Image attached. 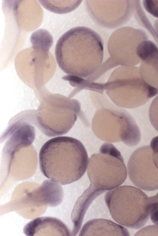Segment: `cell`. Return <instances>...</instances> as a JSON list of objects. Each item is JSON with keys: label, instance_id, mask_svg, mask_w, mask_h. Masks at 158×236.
<instances>
[{"label": "cell", "instance_id": "obj_1", "mask_svg": "<svg viewBox=\"0 0 158 236\" xmlns=\"http://www.w3.org/2000/svg\"><path fill=\"white\" fill-rule=\"evenodd\" d=\"M103 49L102 39L97 32L78 26L69 29L59 39L55 57L65 73L79 78H91L102 65Z\"/></svg>", "mask_w": 158, "mask_h": 236}, {"label": "cell", "instance_id": "obj_2", "mask_svg": "<svg viewBox=\"0 0 158 236\" xmlns=\"http://www.w3.org/2000/svg\"><path fill=\"white\" fill-rule=\"evenodd\" d=\"M86 150L78 140L60 136L47 141L39 154L40 171L47 178L62 185L76 181L87 169Z\"/></svg>", "mask_w": 158, "mask_h": 236}, {"label": "cell", "instance_id": "obj_3", "mask_svg": "<svg viewBox=\"0 0 158 236\" xmlns=\"http://www.w3.org/2000/svg\"><path fill=\"white\" fill-rule=\"evenodd\" d=\"M99 151L89 159L87 170L90 184L85 190L96 198L120 186L127 176L123 157L113 144L104 143Z\"/></svg>", "mask_w": 158, "mask_h": 236}, {"label": "cell", "instance_id": "obj_4", "mask_svg": "<svg viewBox=\"0 0 158 236\" xmlns=\"http://www.w3.org/2000/svg\"><path fill=\"white\" fill-rule=\"evenodd\" d=\"M118 106L134 108L146 103L158 94V89L148 84L135 66H121L112 73L108 81L100 85Z\"/></svg>", "mask_w": 158, "mask_h": 236}, {"label": "cell", "instance_id": "obj_5", "mask_svg": "<svg viewBox=\"0 0 158 236\" xmlns=\"http://www.w3.org/2000/svg\"><path fill=\"white\" fill-rule=\"evenodd\" d=\"M104 200L112 218L122 226L139 229L149 218V197L137 188L119 186L106 192Z\"/></svg>", "mask_w": 158, "mask_h": 236}, {"label": "cell", "instance_id": "obj_6", "mask_svg": "<svg viewBox=\"0 0 158 236\" xmlns=\"http://www.w3.org/2000/svg\"><path fill=\"white\" fill-rule=\"evenodd\" d=\"M92 130L100 139L108 143L122 142L130 147L137 145L141 139L140 130L126 110L102 108L96 112L92 123Z\"/></svg>", "mask_w": 158, "mask_h": 236}, {"label": "cell", "instance_id": "obj_7", "mask_svg": "<svg viewBox=\"0 0 158 236\" xmlns=\"http://www.w3.org/2000/svg\"><path fill=\"white\" fill-rule=\"evenodd\" d=\"M49 94L35 110L37 127L48 136L64 135L76 122L80 112L79 103L60 94Z\"/></svg>", "mask_w": 158, "mask_h": 236}, {"label": "cell", "instance_id": "obj_8", "mask_svg": "<svg viewBox=\"0 0 158 236\" xmlns=\"http://www.w3.org/2000/svg\"><path fill=\"white\" fill-rule=\"evenodd\" d=\"M147 33L142 29L125 27L114 31L111 35L107 48L110 57L105 62L110 68L118 65L133 66L141 62L136 48L141 41L148 39Z\"/></svg>", "mask_w": 158, "mask_h": 236}, {"label": "cell", "instance_id": "obj_9", "mask_svg": "<svg viewBox=\"0 0 158 236\" xmlns=\"http://www.w3.org/2000/svg\"><path fill=\"white\" fill-rule=\"evenodd\" d=\"M93 21L102 27L114 29L127 22L134 14L135 0H85Z\"/></svg>", "mask_w": 158, "mask_h": 236}, {"label": "cell", "instance_id": "obj_10", "mask_svg": "<svg viewBox=\"0 0 158 236\" xmlns=\"http://www.w3.org/2000/svg\"><path fill=\"white\" fill-rule=\"evenodd\" d=\"M127 167L129 178L136 186L147 191L158 189V169L154 163L150 146L135 150L129 159Z\"/></svg>", "mask_w": 158, "mask_h": 236}, {"label": "cell", "instance_id": "obj_11", "mask_svg": "<svg viewBox=\"0 0 158 236\" xmlns=\"http://www.w3.org/2000/svg\"><path fill=\"white\" fill-rule=\"evenodd\" d=\"M23 232L27 236H71L72 232L57 218L48 217H37L27 223Z\"/></svg>", "mask_w": 158, "mask_h": 236}, {"label": "cell", "instance_id": "obj_12", "mask_svg": "<svg viewBox=\"0 0 158 236\" xmlns=\"http://www.w3.org/2000/svg\"><path fill=\"white\" fill-rule=\"evenodd\" d=\"M127 230L119 224L103 218L91 219L85 223L79 236H129Z\"/></svg>", "mask_w": 158, "mask_h": 236}, {"label": "cell", "instance_id": "obj_13", "mask_svg": "<svg viewBox=\"0 0 158 236\" xmlns=\"http://www.w3.org/2000/svg\"><path fill=\"white\" fill-rule=\"evenodd\" d=\"M33 194L37 203L51 207L56 206L60 204L64 195L60 184L51 179L43 182Z\"/></svg>", "mask_w": 158, "mask_h": 236}, {"label": "cell", "instance_id": "obj_14", "mask_svg": "<svg viewBox=\"0 0 158 236\" xmlns=\"http://www.w3.org/2000/svg\"><path fill=\"white\" fill-rule=\"evenodd\" d=\"M139 71L148 84L158 89V47L141 61Z\"/></svg>", "mask_w": 158, "mask_h": 236}, {"label": "cell", "instance_id": "obj_15", "mask_svg": "<svg viewBox=\"0 0 158 236\" xmlns=\"http://www.w3.org/2000/svg\"><path fill=\"white\" fill-rule=\"evenodd\" d=\"M30 42L33 49L48 55L50 49L53 44V38L47 30L40 29L31 34Z\"/></svg>", "mask_w": 158, "mask_h": 236}, {"label": "cell", "instance_id": "obj_16", "mask_svg": "<svg viewBox=\"0 0 158 236\" xmlns=\"http://www.w3.org/2000/svg\"><path fill=\"white\" fill-rule=\"evenodd\" d=\"M46 10L57 14H65L75 10L82 0H39Z\"/></svg>", "mask_w": 158, "mask_h": 236}, {"label": "cell", "instance_id": "obj_17", "mask_svg": "<svg viewBox=\"0 0 158 236\" xmlns=\"http://www.w3.org/2000/svg\"><path fill=\"white\" fill-rule=\"evenodd\" d=\"M135 6L134 14L138 23L151 35L158 45V34L146 16L140 0H135Z\"/></svg>", "mask_w": 158, "mask_h": 236}, {"label": "cell", "instance_id": "obj_18", "mask_svg": "<svg viewBox=\"0 0 158 236\" xmlns=\"http://www.w3.org/2000/svg\"><path fill=\"white\" fill-rule=\"evenodd\" d=\"M157 48V46L153 42L148 39L143 40L137 46L136 51L137 56L142 61Z\"/></svg>", "mask_w": 158, "mask_h": 236}, {"label": "cell", "instance_id": "obj_19", "mask_svg": "<svg viewBox=\"0 0 158 236\" xmlns=\"http://www.w3.org/2000/svg\"><path fill=\"white\" fill-rule=\"evenodd\" d=\"M149 207L151 221L158 225V192L156 195L149 197Z\"/></svg>", "mask_w": 158, "mask_h": 236}, {"label": "cell", "instance_id": "obj_20", "mask_svg": "<svg viewBox=\"0 0 158 236\" xmlns=\"http://www.w3.org/2000/svg\"><path fill=\"white\" fill-rule=\"evenodd\" d=\"M149 115L151 124L158 132V95L153 100L150 105Z\"/></svg>", "mask_w": 158, "mask_h": 236}, {"label": "cell", "instance_id": "obj_21", "mask_svg": "<svg viewBox=\"0 0 158 236\" xmlns=\"http://www.w3.org/2000/svg\"><path fill=\"white\" fill-rule=\"evenodd\" d=\"M142 4L148 12L158 19V0H143Z\"/></svg>", "mask_w": 158, "mask_h": 236}, {"label": "cell", "instance_id": "obj_22", "mask_svg": "<svg viewBox=\"0 0 158 236\" xmlns=\"http://www.w3.org/2000/svg\"><path fill=\"white\" fill-rule=\"evenodd\" d=\"M135 235H158V225L146 226L138 231Z\"/></svg>", "mask_w": 158, "mask_h": 236}, {"label": "cell", "instance_id": "obj_23", "mask_svg": "<svg viewBox=\"0 0 158 236\" xmlns=\"http://www.w3.org/2000/svg\"><path fill=\"white\" fill-rule=\"evenodd\" d=\"M154 163L158 169V136L153 138L150 142Z\"/></svg>", "mask_w": 158, "mask_h": 236}]
</instances>
